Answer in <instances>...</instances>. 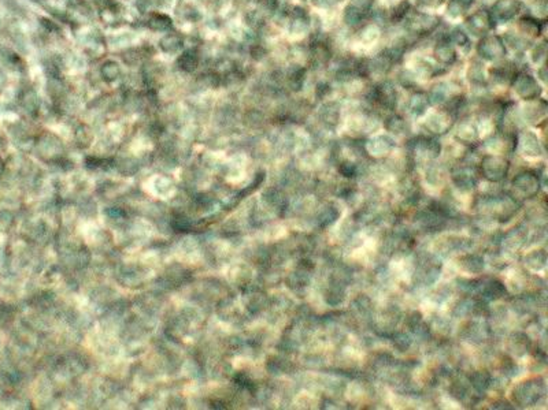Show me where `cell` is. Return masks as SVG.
<instances>
[{"label": "cell", "instance_id": "obj_15", "mask_svg": "<svg viewBox=\"0 0 548 410\" xmlns=\"http://www.w3.org/2000/svg\"><path fill=\"white\" fill-rule=\"evenodd\" d=\"M421 6L428 8H438L445 0H416Z\"/></svg>", "mask_w": 548, "mask_h": 410}, {"label": "cell", "instance_id": "obj_17", "mask_svg": "<svg viewBox=\"0 0 548 410\" xmlns=\"http://www.w3.org/2000/svg\"><path fill=\"white\" fill-rule=\"evenodd\" d=\"M337 1H342V0H337Z\"/></svg>", "mask_w": 548, "mask_h": 410}, {"label": "cell", "instance_id": "obj_10", "mask_svg": "<svg viewBox=\"0 0 548 410\" xmlns=\"http://www.w3.org/2000/svg\"><path fill=\"white\" fill-rule=\"evenodd\" d=\"M474 0H450L447 7V14L451 18H460L467 13Z\"/></svg>", "mask_w": 548, "mask_h": 410}, {"label": "cell", "instance_id": "obj_16", "mask_svg": "<svg viewBox=\"0 0 548 410\" xmlns=\"http://www.w3.org/2000/svg\"><path fill=\"white\" fill-rule=\"evenodd\" d=\"M303 1H317V0H303Z\"/></svg>", "mask_w": 548, "mask_h": 410}, {"label": "cell", "instance_id": "obj_7", "mask_svg": "<svg viewBox=\"0 0 548 410\" xmlns=\"http://www.w3.org/2000/svg\"><path fill=\"white\" fill-rule=\"evenodd\" d=\"M518 32L524 39H537L543 33V23L539 18L525 16L518 21Z\"/></svg>", "mask_w": 548, "mask_h": 410}, {"label": "cell", "instance_id": "obj_4", "mask_svg": "<svg viewBox=\"0 0 548 410\" xmlns=\"http://www.w3.org/2000/svg\"><path fill=\"white\" fill-rule=\"evenodd\" d=\"M521 6L523 4L518 0H496L489 11L494 25L513 21L521 11Z\"/></svg>", "mask_w": 548, "mask_h": 410}, {"label": "cell", "instance_id": "obj_8", "mask_svg": "<svg viewBox=\"0 0 548 410\" xmlns=\"http://www.w3.org/2000/svg\"><path fill=\"white\" fill-rule=\"evenodd\" d=\"M308 28H310V17H308L306 10L296 7L293 10V16H292V21H291V30L295 35H305L307 33Z\"/></svg>", "mask_w": 548, "mask_h": 410}, {"label": "cell", "instance_id": "obj_12", "mask_svg": "<svg viewBox=\"0 0 548 410\" xmlns=\"http://www.w3.org/2000/svg\"><path fill=\"white\" fill-rule=\"evenodd\" d=\"M448 39L451 40V43L454 44L455 47H460L462 49H467V48L470 47V39H469V36H467L460 28H455V29L450 33Z\"/></svg>", "mask_w": 548, "mask_h": 410}, {"label": "cell", "instance_id": "obj_14", "mask_svg": "<svg viewBox=\"0 0 548 410\" xmlns=\"http://www.w3.org/2000/svg\"><path fill=\"white\" fill-rule=\"evenodd\" d=\"M469 78L472 80V83L474 84H482L484 81V68H482V64L479 62H473L470 67H469V73H467Z\"/></svg>", "mask_w": 548, "mask_h": 410}, {"label": "cell", "instance_id": "obj_9", "mask_svg": "<svg viewBox=\"0 0 548 410\" xmlns=\"http://www.w3.org/2000/svg\"><path fill=\"white\" fill-rule=\"evenodd\" d=\"M514 76H515V71L511 70V67H508V65L495 66L489 70V77L495 84H499V85L511 84Z\"/></svg>", "mask_w": 548, "mask_h": 410}, {"label": "cell", "instance_id": "obj_2", "mask_svg": "<svg viewBox=\"0 0 548 410\" xmlns=\"http://www.w3.org/2000/svg\"><path fill=\"white\" fill-rule=\"evenodd\" d=\"M477 54L484 61L496 62L503 59L507 54V47L503 42V37L498 35H485L482 36L480 43L477 45Z\"/></svg>", "mask_w": 548, "mask_h": 410}, {"label": "cell", "instance_id": "obj_6", "mask_svg": "<svg viewBox=\"0 0 548 410\" xmlns=\"http://www.w3.org/2000/svg\"><path fill=\"white\" fill-rule=\"evenodd\" d=\"M433 56L441 67H448L457 62L458 54L455 49V45L451 43L448 37H441L433 48Z\"/></svg>", "mask_w": 548, "mask_h": 410}, {"label": "cell", "instance_id": "obj_11", "mask_svg": "<svg viewBox=\"0 0 548 410\" xmlns=\"http://www.w3.org/2000/svg\"><path fill=\"white\" fill-rule=\"evenodd\" d=\"M429 104V97L428 95L422 93V92H416L413 95L412 100H410V109L414 115H421L425 112V109Z\"/></svg>", "mask_w": 548, "mask_h": 410}, {"label": "cell", "instance_id": "obj_1", "mask_svg": "<svg viewBox=\"0 0 548 410\" xmlns=\"http://www.w3.org/2000/svg\"><path fill=\"white\" fill-rule=\"evenodd\" d=\"M402 21L404 22V29L409 33L416 35V36L431 35L432 32L436 30V28L440 23L436 16L426 14L422 11H414L412 8L407 11V14L404 16V18Z\"/></svg>", "mask_w": 548, "mask_h": 410}, {"label": "cell", "instance_id": "obj_13", "mask_svg": "<svg viewBox=\"0 0 548 410\" xmlns=\"http://www.w3.org/2000/svg\"><path fill=\"white\" fill-rule=\"evenodd\" d=\"M546 55H547V45L546 42L543 43L537 44V47L533 49L532 52V62L535 65H544L546 62Z\"/></svg>", "mask_w": 548, "mask_h": 410}, {"label": "cell", "instance_id": "obj_3", "mask_svg": "<svg viewBox=\"0 0 548 410\" xmlns=\"http://www.w3.org/2000/svg\"><path fill=\"white\" fill-rule=\"evenodd\" d=\"M511 85L514 88V92L521 99L529 100V102L537 99L542 93V88L539 85L537 80L526 71L517 73L511 81Z\"/></svg>", "mask_w": 548, "mask_h": 410}, {"label": "cell", "instance_id": "obj_5", "mask_svg": "<svg viewBox=\"0 0 548 410\" xmlns=\"http://www.w3.org/2000/svg\"><path fill=\"white\" fill-rule=\"evenodd\" d=\"M466 28L473 36L482 37L489 33V30L494 28V22L489 16L488 10H477L473 14H470L466 18Z\"/></svg>", "mask_w": 548, "mask_h": 410}]
</instances>
